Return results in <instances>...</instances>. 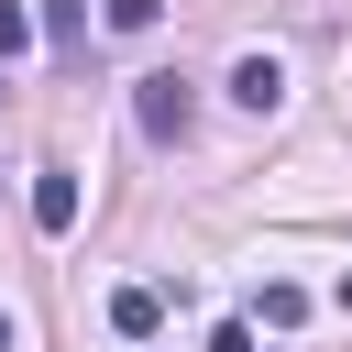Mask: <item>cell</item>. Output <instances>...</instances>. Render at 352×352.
Wrapping results in <instances>:
<instances>
[{"label":"cell","mask_w":352,"mask_h":352,"mask_svg":"<svg viewBox=\"0 0 352 352\" xmlns=\"http://www.w3.org/2000/svg\"><path fill=\"white\" fill-rule=\"evenodd\" d=\"M231 99H242V110H275V99H286V66H275V55H242V66H231Z\"/></svg>","instance_id":"4"},{"label":"cell","mask_w":352,"mask_h":352,"mask_svg":"<svg viewBox=\"0 0 352 352\" xmlns=\"http://www.w3.org/2000/svg\"><path fill=\"white\" fill-rule=\"evenodd\" d=\"M253 319H264V330H297V319H308V286H264Z\"/></svg>","instance_id":"5"},{"label":"cell","mask_w":352,"mask_h":352,"mask_svg":"<svg viewBox=\"0 0 352 352\" xmlns=\"http://www.w3.org/2000/svg\"><path fill=\"white\" fill-rule=\"evenodd\" d=\"M132 121L154 132V143H187V121H198V88L165 66V77H132Z\"/></svg>","instance_id":"1"},{"label":"cell","mask_w":352,"mask_h":352,"mask_svg":"<svg viewBox=\"0 0 352 352\" xmlns=\"http://www.w3.org/2000/svg\"><path fill=\"white\" fill-rule=\"evenodd\" d=\"M341 319H352V275H341Z\"/></svg>","instance_id":"9"},{"label":"cell","mask_w":352,"mask_h":352,"mask_svg":"<svg viewBox=\"0 0 352 352\" xmlns=\"http://www.w3.org/2000/svg\"><path fill=\"white\" fill-rule=\"evenodd\" d=\"M209 352H253V319H220V330H209Z\"/></svg>","instance_id":"8"},{"label":"cell","mask_w":352,"mask_h":352,"mask_svg":"<svg viewBox=\"0 0 352 352\" xmlns=\"http://www.w3.org/2000/svg\"><path fill=\"white\" fill-rule=\"evenodd\" d=\"M99 11H110V33H154L165 22V0H99Z\"/></svg>","instance_id":"6"},{"label":"cell","mask_w":352,"mask_h":352,"mask_svg":"<svg viewBox=\"0 0 352 352\" xmlns=\"http://www.w3.org/2000/svg\"><path fill=\"white\" fill-rule=\"evenodd\" d=\"M33 231H77V176H66V165L33 176Z\"/></svg>","instance_id":"3"},{"label":"cell","mask_w":352,"mask_h":352,"mask_svg":"<svg viewBox=\"0 0 352 352\" xmlns=\"http://www.w3.org/2000/svg\"><path fill=\"white\" fill-rule=\"evenodd\" d=\"M22 44H33V11H22V0H0V66H11Z\"/></svg>","instance_id":"7"},{"label":"cell","mask_w":352,"mask_h":352,"mask_svg":"<svg viewBox=\"0 0 352 352\" xmlns=\"http://www.w3.org/2000/svg\"><path fill=\"white\" fill-rule=\"evenodd\" d=\"M110 330L121 341H154L165 330V286H110Z\"/></svg>","instance_id":"2"},{"label":"cell","mask_w":352,"mask_h":352,"mask_svg":"<svg viewBox=\"0 0 352 352\" xmlns=\"http://www.w3.org/2000/svg\"><path fill=\"white\" fill-rule=\"evenodd\" d=\"M0 352H11V319H0Z\"/></svg>","instance_id":"10"}]
</instances>
